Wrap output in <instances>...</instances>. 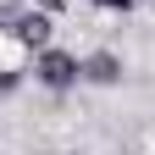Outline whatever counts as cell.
<instances>
[{"label":"cell","mask_w":155,"mask_h":155,"mask_svg":"<svg viewBox=\"0 0 155 155\" xmlns=\"http://www.w3.org/2000/svg\"><path fill=\"white\" fill-rule=\"evenodd\" d=\"M11 33L22 39L28 50H45V45H50V17H45V11H22V17L11 22Z\"/></svg>","instance_id":"3957f363"},{"label":"cell","mask_w":155,"mask_h":155,"mask_svg":"<svg viewBox=\"0 0 155 155\" xmlns=\"http://www.w3.org/2000/svg\"><path fill=\"white\" fill-rule=\"evenodd\" d=\"M45 6H50V11H55V6H61V0H45Z\"/></svg>","instance_id":"8992f818"},{"label":"cell","mask_w":155,"mask_h":155,"mask_svg":"<svg viewBox=\"0 0 155 155\" xmlns=\"http://www.w3.org/2000/svg\"><path fill=\"white\" fill-rule=\"evenodd\" d=\"M94 6H111V11H127L133 0H94Z\"/></svg>","instance_id":"5b68a950"},{"label":"cell","mask_w":155,"mask_h":155,"mask_svg":"<svg viewBox=\"0 0 155 155\" xmlns=\"http://www.w3.org/2000/svg\"><path fill=\"white\" fill-rule=\"evenodd\" d=\"M22 61H28V45H22L11 28H0V89H17V78H22Z\"/></svg>","instance_id":"6da1fadb"},{"label":"cell","mask_w":155,"mask_h":155,"mask_svg":"<svg viewBox=\"0 0 155 155\" xmlns=\"http://www.w3.org/2000/svg\"><path fill=\"white\" fill-rule=\"evenodd\" d=\"M78 72H83V67H78L67 50H45V55H39V83H45V89H67Z\"/></svg>","instance_id":"7a4b0ae2"},{"label":"cell","mask_w":155,"mask_h":155,"mask_svg":"<svg viewBox=\"0 0 155 155\" xmlns=\"http://www.w3.org/2000/svg\"><path fill=\"white\" fill-rule=\"evenodd\" d=\"M83 78H94V83H116V78H122V61H116L111 50H100V55L83 61Z\"/></svg>","instance_id":"277c9868"}]
</instances>
